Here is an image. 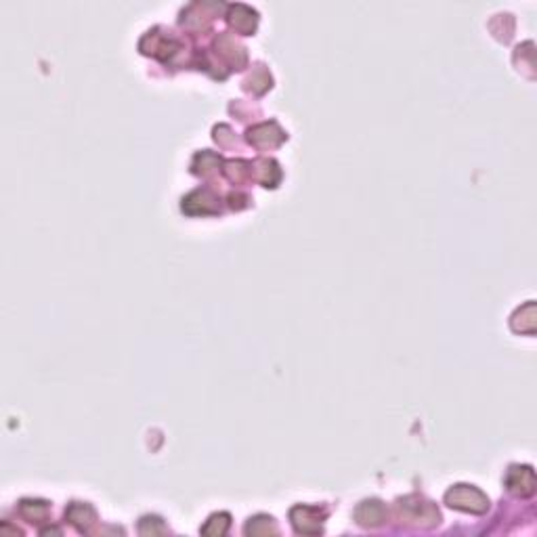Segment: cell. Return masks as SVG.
Instances as JSON below:
<instances>
[{
	"instance_id": "5b68a950",
	"label": "cell",
	"mask_w": 537,
	"mask_h": 537,
	"mask_svg": "<svg viewBox=\"0 0 537 537\" xmlns=\"http://www.w3.org/2000/svg\"><path fill=\"white\" fill-rule=\"evenodd\" d=\"M67 516H70V520H72L74 524H78V527H82V529H86L90 522H95V512H93L88 506H84V504H74V506L70 508Z\"/></svg>"
},
{
	"instance_id": "3957f363",
	"label": "cell",
	"mask_w": 537,
	"mask_h": 537,
	"mask_svg": "<svg viewBox=\"0 0 537 537\" xmlns=\"http://www.w3.org/2000/svg\"><path fill=\"white\" fill-rule=\"evenodd\" d=\"M315 508H307V506H298L292 510V522L296 527V531L300 533H321V518H319V510L313 514Z\"/></svg>"
},
{
	"instance_id": "6da1fadb",
	"label": "cell",
	"mask_w": 537,
	"mask_h": 537,
	"mask_svg": "<svg viewBox=\"0 0 537 537\" xmlns=\"http://www.w3.org/2000/svg\"><path fill=\"white\" fill-rule=\"evenodd\" d=\"M445 499L451 508H458L464 512H474V514H483L489 508V499L479 489L468 487V485L454 487L451 491H447Z\"/></svg>"
},
{
	"instance_id": "7a4b0ae2",
	"label": "cell",
	"mask_w": 537,
	"mask_h": 537,
	"mask_svg": "<svg viewBox=\"0 0 537 537\" xmlns=\"http://www.w3.org/2000/svg\"><path fill=\"white\" fill-rule=\"evenodd\" d=\"M535 485L533 470L529 466H514L508 474V489L516 495H531Z\"/></svg>"
},
{
	"instance_id": "277c9868",
	"label": "cell",
	"mask_w": 537,
	"mask_h": 537,
	"mask_svg": "<svg viewBox=\"0 0 537 537\" xmlns=\"http://www.w3.org/2000/svg\"><path fill=\"white\" fill-rule=\"evenodd\" d=\"M384 518V508L380 502L371 499V502H363L357 508V520L361 524H380Z\"/></svg>"
},
{
	"instance_id": "8992f818",
	"label": "cell",
	"mask_w": 537,
	"mask_h": 537,
	"mask_svg": "<svg viewBox=\"0 0 537 537\" xmlns=\"http://www.w3.org/2000/svg\"><path fill=\"white\" fill-rule=\"evenodd\" d=\"M32 502H28V499H24L22 502V512L26 514V516H30V518H40V516H45L47 514V502H36V506H30Z\"/></svg>"
}]
</instances>
